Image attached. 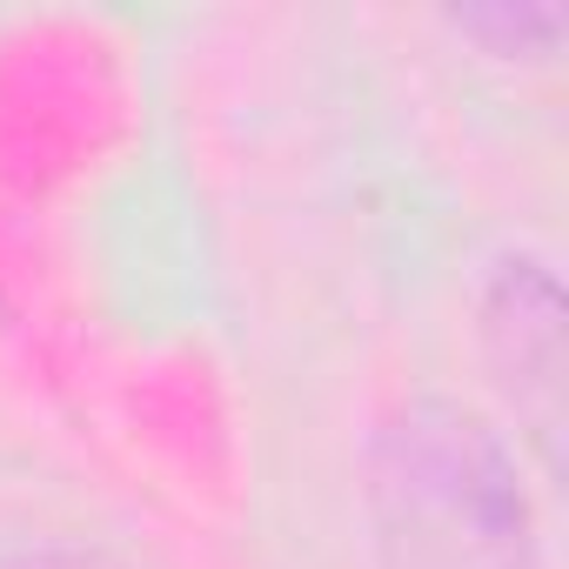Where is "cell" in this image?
<instances>
[{
  "label": "cell",
  "instance_id": "4",
  "mask_svg": "<svg viewBox=\"0 0 569 569\" xmlns=\"http://www.w3.org/2000/svg\"><path fill=\"white\" fill-rule=\"evenodd\" d=\"M0 569H114V562L81 556V549H34V556H14V562H0Z\"/></svg>",
  "mask_w": 569,
  "mask_h": 569
},
{
  "label": "cell",
  "instance_id": "2",
  "mask_svg": "<svg viewBox=\"0 0 569 569\" xmlns=\"http://www.w3.org/2000/svg\"><path fill=\"white\" fill-rule=\"evenodd\" d=\"M562 322H569V302H562V281L549 274V261L536 254L496 261L489 289H482V356L516 422L542 442L549 462L562 436Z\"/></svg>",
  "mask_w": 569,
  "mask_h": 569
},
{
  "label": "cell",
  "instance_id": "3",
  "mask_svg": "<svg viewBox=\"0 0 569 569\" xmlns=\"http://www.w3.org/2000/svg\"><path fill=\"white\" fill-rule=\"evenodd\" d=\"M449 28L469 34V41H482L496 61H549L556 41H562V28H569V14L549 8V0H516V8H509V0H489V8L449 14Z\"/></svg>",
  "mask_w": 569,
  "mask_h": 569
},
{
  "label": "cell",
  "instance_id": "1",
  "mask_svg": "<svg viewBox=\"0 0 569 569\" xmlns=\"http://www.w3.org/2000/svg\"><path fill=\"white\" fill-rule=\"evenodd\" d=\"M376 569H542L536 509L502 429L449 396H416L369 442Z\"/></svg>",
  "mask_w": 569,
  "mask_h": 569
}]
</instances>
